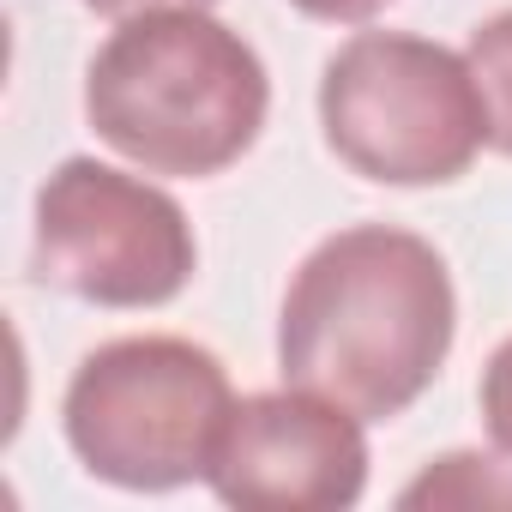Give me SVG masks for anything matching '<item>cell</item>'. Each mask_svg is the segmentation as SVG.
Instances as JSON below:
<instances>
[{
  "instance_id": "obj_1",
  "label": "cell",
  "mask_w": 512,
  "mask_h": 512,
  "mask_svg": "<svg viewBox=\"0 0 512 512\" xmlns=\"http://www.w3.org/2000/svg\"><path fill=\"white\" fill-rule=\"evenodd\" d=\"M458 296L440 247L416 229L356 223L296 266L278 314L284 386L320 392L362 422L404 416L446 368Z\"/></svg>"
},
{
  "instance_id": "obj_2",
  "label": "cell",
  "mask_w": 512,
  "mask_h": 512,
  "mask_svg": "<svg viewBox=\"0 0 512 512\" xmlns=\"http://www.w3.org/2000/svg\"><path fill=\"white\" fill-rule=\"evenodd\" d=\"M266 109V61L199 7L115 19L85 73V121L145 175H223L253 151Z\"/></svg>"
},
{
  "instance_id": "obj_3",
  "label": "cell",
  "mask_w": 512,
  "mask_h": 512,
  "mask_svg": "<svg viewBox=\"0 0 512 512\" xmlns=\"http://www.w3.org/2000/svg\"><path fill=\"white\" fill-rule=\"evenodd\" d=\"M229 410V368L205 344L145 332L97 344L73 368L61 428L97 482L127 494H169L181 482H205Z\"/></svg>"
},
{
  "instance_id": "obj_4",
  "label": "cell",
  "mask_w": 512,
  "mask_h": 512,
  "mask_svg": "<svg viewBox=\"0 0 512 512\" xmlns=\"http://www.w3.org/2000/svg\"><path fill=\"white\" fill-rule=\"evenodd\" d=\"M320 127L338 163L380 187H446L488 145L470 61L410 31H356L326 61Z\"/></svg>"
},
{
  "instance_id": "obj_5",
  "label": "cell",
  "mask_w": 512,
  "mask_h": 512,
  "mask_svg": "<svg viewBox=\"0 0 512 512\" xmlns=\"http://www.w3.org/2000/svg\"><path fill=\"white\" fill-rule=\"evenodd\" d=\"M199 241L187 211L97 157H67L37 187L31 272L91 308H163L193 284Z\"/></svg>"
},
{
  "instance_id": "obj_6",
  "label": "cell",
  "mask_w": 512,
  "mask_h": 512,
  "mask_svg": "<svg viewBox=\"0 0 512 512\" xmlns=\"http://www.w3.org/2000/svg\"><path fill=\"white\" fill-rule=\"evenodd\" d=\"M205 482L241 512H344L368 488L362 416L302 386L235 398Z\"/></svg>"
},
{
  "instance_id": "obj_7",
  "label": "cell",
  "mask_w": 512,
  "mask_h": 512,
  "mask_svg": "<svg viewBox=\"0 0 512 512\" xmlns=\"http://www.w3.org/2000/svg\"><path fill=\"white\" fill-rule=\"evenodd\" d=\"M398 506H512V464L482 452H446L398 494Z\"/></svg>"
},
{
  "instance_id": "obj_8",
  "label": "cell",
  "mask_w": 512,
  "mask_h": 512,
  "mask_svg": "<svg viewBox=\"0 0 512 512\" xmlns=\"http://www.w3.org/2000/svg\"><path fill=\"white\" fill-rule=\"evenodd\" d=\"M464 61H470L476 97H482V115H488V145L500 157H512V7L470 31Z\"/></svg>"
},
{
  "instance_id": "obj_9",
  "label": "cell",
  "mask_w": 512,
  "mask_h": 512,
  "mask_svg": "<svg viewBox=\"0 0 512 512\" xmlns=\"http://www.w3.org/2000/svg\"><path fill=\"white\" fill-rule=\"evenodd\" d=\"M476 398H482V428H488V440L512 458V338L488 356Z\"/></svg>"
},
{
  "instance_id": "obj_10",
  "label": "cell",
  "mask_w": 512,
  "mask_h": 512,
  "mask_svg": "<svg viewBox=\"0 0 512 512\" xmlns=\"http://www.w3.org/2000/svg\"><path fill=\"white\" fill-rule=\"evenodd\" d=\"M290 7L308 13V19H326V25H368L392 0H290Z\"/></svg>"
},
{
  "instance_id": "obj_11",
  "label": "cell",
  "mask_w": 512,
  "mask_h": 512,
  "mask_svg": "<svg viewBox=\"0 0 512 512\" xmlns=\"http://www.w3.org/2000/svg\"><path fill=\"white\" fill-rule=\"evenodd\" d=\"M91 13H103V19H133V13H169V7H199V13H211L217 0H85Z\"/></svg>"
}]
</instances>
